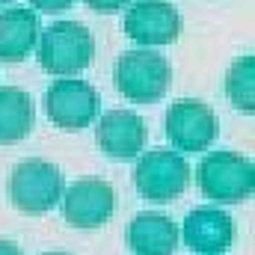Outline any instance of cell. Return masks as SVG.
<instances>
[{"label": "cell", "mask_w": 255, "mask_h": 255, "mask_svg": "<svg viewBox=\"0 0 255 255\" xmlns=\"http://www.w3.org/2000/svg\"><path fill=\"white\" fill-rule=\"evenodd\" d=\"M39 65L48 74L74 77L86 71L95 60V39L80 21H54L39 30Z\"/></svg>", "instance_id": "6da1fadb"}, {"label": "cell", "mask_w": 255, "mask_h": 255, "mask_svg": "<svg viewBox=\"0 0 255 255\" xmlns=\"http://www.w3.org/2000/svg\"><path fill=\"white\" fill-rule=\"evenodd\" d=\"M113 80L119 95H125L133 104H154L166 95L169 80H172V65L163 54L151 48H136L119 54Z\"/></svg>", "instance_id": "7a4b0ae2"}, {"label": "cell", "mask_w": 255, "mask_h": 255, "mask_svg": "<svg viewBox=\"0 0 255 255\" xmlns=\"http://www.w3.org/2000/svg\"><path fill=\"white\" fill-rule=\"evenodd\" d=\"M196 181L205 199L217 205H238L253 196V160L235 151H208L196 169Z\"/></svg>", "instance_id": "3957f363"}, {"label": "cell", "mask_w": 255, "mask_h": 255, "mask_svg": "<svg viewBox=\"0 0 255 255\" xmlns=\"http://www.w3.org/2000/svg\"><path fill=\"white\" fill-rule=\"evenodd\" d=\"M65 190L63 172L42 157H30L21 160L12 175H9V199L21 214L30 217H42L48 214Z\"/></svg>", "instance_id": "277c9868"}, {"label": "cell", "mask_w": 255, "mask_h": 255, "mask_svg": "<svg viewBox=\"0 0 255 255\" xmlns=\"http://www.w3.org/2000/svg\"><path fill=\"white\" fill-rule=\"evenodd\" d=\"M190 163L181 151L172 148H151L136 160L133 187L148 202H172L190 187Z\"/></svg>", "instance_id": "5b68a950"}, {"label": "cell", "mask_w": 255, "mask_h": 255, "mask_svg": "<svg viewBox=\"0 0 255 255\" xmlns=\"http://www.w3.org/2000/svg\"><path fill=\"white\" fill-rule=\"evenodd\" d=\"M45 113L63 130H83L98 116V92L86 80H54L45 92Z\"/></svg>", "instance_id": "8992f818"}, {"label": "cell", "mask_w": 255, "mask_h": 255, "mask_svg": "<svg viewBox=\"0 0 255 255\" xmlns=\"http://www.w3.org/2000/svg\"><path fill=\"white\" fill-rule=\"evenodd\" d=\"M125 33L142 48H163L178 42L181 15L169 0H133L125 12Z\"/></svg>", "instance_id": "52a82bcc"}, {"label": "cell", "mask_w": 255, "mask_h": 255, "mask_svg": "<svg viewBox=\"0 0 255 255\" xmlns=\"http://www.w3.org/2000/svg\"><path fill=\"white\" fill-rule=\"evenodd\" d=\"M63 217L74 229H98L116 211V190L101 178H80L60 196Z\"/></svg>", "instance_id": "ba28073f"}, {"label": "cell", "mask_w": 255, "mask_h": 255, "mask_svg": "<svg viewBox=\"0 0 255 255\" xmlns=\"http://www.w3.org/2000/svg\"><path fill=\"white\" fill-rule=\"evenodd\" d=\"M166 136L178 151H205L217 139V116L199 98H178L166 110Z\"/></svg>", "instance_id": "9c48e42d"}, {"label": "cell", "mask_w": 255, "mask_h": 255, "mask_svg": "<svg viewBox=\"0 0 255 255\" xmlns=\"http://www.w3.org/2000/svg\"><path fill=\"white\" fill-rule=\"evenodd\" d=\"M181 238L187 244V250L202 255H223L226 250H232L235 241V220L220 211V208H196L184 217L181 226Z\"/></svg>", "instance_id": "30bf717a"}, {"label": "cell", "mask_w": 255, "mask_h": 255, "mask_svg": "<svg viewBox=\"0 0 255 255\" xmlns=\"http://www.w3.org/2000/svg\"><path fill=\"white\" fill-rule=\"evenodd\" d=\"M95 142L113 160L139 157L145 148V122L133 110H107L95 128Z\"/></svg>", "instance_id": "8fae6325"}, {"label": "cell", "mask_w": 255, "mask_h": 255, "mask_svg": "<svg viewBox=\"0 0 255 255\" xmlns=\"http://www.w3.org/2000/svg\"><path fill=\"white\" fill-rule=\"evenodd\" d=\"M128 247L133 255H175L178 229L166 214L142 211L128 226Z\"/></svg>", "instance_id": "7c38bea8"}, {"label": "cell", "mask_w": 255, "mask_h": 255, "mask_svg": "<svg viewBox=\"0 0 255 255\" xmlns=\"http://www.w3.org/2000/svg\"><path fill=\"white\" fill-rule=\"evenodd\" d=\"M39 15L33 9L0 12V63H21L39 42Z\"/></svg>", "instance_id": "4fadbf2b"}, {"label": "cell", "mask_w": 255, "mask_h": 255, "mask_svg": "<svg viewBox=\"0 0 255 255\" xmlns=\"http://www.w3.org/2000/svg\"><path fill=\"white\" fill-rule=\"evenodd\" d=\"M36 125V104L21 86H0V145L21 142Z\"/></svg>", "instance_id": "5bb4252c"}, {"label": "cell", "mask_w": 255, "mask_h": 255, "mask_svg": "<svg viewBox=\"0 0 255 255\" xmlns=\"http://www.w3.org/2000/svg\"><path fill=\"white\" fill-rule=\"evenodd\" d=\"M226 95L238 110L255 113V57H241V60H235L229 65Z\"/></svg>", "instance_id": "9a60e30c"}, {"label": "cell", "mask_w": 255, "mask_h": 255, "mask_svg": "<svg viewBox=\"0 0 255 255\" xmlns=\"http://www.w3.org/2000/svg\"><path fill=\"white\" fill-rule=\"evenodd\" d=\"M92 12H98V15H113V12H119V9H128L133 0H83Z\"/></svg>", "instance_id": "2e32d148"}, {"label": "cell", "mask_w": 255, "mask_h": 255, "mask_svg": "<svg viewBox=\"0 0 255 255\" xmlns=\"http://www.w3.org/2000/svg\"><path fill=\"white\" fill-rule=\"evenodd\" d=\"M33 12H45V15H60L65 9L74 6V0H30Z\"/></svg>", "instance_id": "e0dca14e"}, {"label": "cell", "mask_w": 255, "mask_h": 255, "mask_svg": "<svg viewBox=\"0 0 255 255\" xmlns=\"http://www.w3.org/2000/svg\"><path fill=\"white\" fill-rule=\"evenodd\" d=\"M0 255H24L12 241H0Z\"/></svg>", "instance_id": "ac0fdd59"}, {"label": "cell", "mask_w": 255, "mask_h": 255, "mask_svg": "<svg viewBox=\"0 0 255 255\" xmlns=\"http://www.w3.org/2000/svg\"><path fill=\"white\" fill-rule=\"evenodd\" d=\"M42 255H68V253H42Z\"/></svg>", "instance_id": "d6986e66"}, {"label": "cell", "mask_w": 255, "mask_h": 255, "mask_svg": "<svg viewBox=\"0 0 255 255\" xmlns=\"http://www.w3.org/2000/svg\"><path fill=\"white\" fill-rule=\"evenodd\" d=\"M6 3H12V0H0V6H6Z\"/></svg>", "instance_id": "ffe728a7"}]
</instances>
